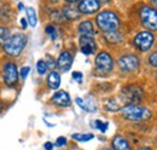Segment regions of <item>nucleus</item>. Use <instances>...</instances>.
<instances>
[{
	"label": "nucleus",
	"instance_id": "obj_1",
	"mask_svg": "<svg viewBox=\"0 0 157 150\" xmlns=\"http://www.w3.org/2000/svg\"><path fill=\"white\" fill-rule=\"evenodd\" d=\"M96 22L98 24V27L106 34V33H113V32H117V28L120 26V21L116 14H114L113 11H103L100 12Z\"/></svg>",
	"mask_w": 157,
	"mask_h": 150
},
{
	"label": "nucleus",
	"instance_id": "obj_2",
	"mask_svg": "<svg viewBox=\"0 0 157 150\" xmlns=\"http://www.w3.org/2000/svg\"><path fill=\"white\" fill-rule=\"evenodd\" d=\"M121 114L124 119L131 120V121H144V120L150 119L151 116V112L149 109L137 105V104H127L122 107Z\"/></svg>",
	"mask_w": 157,
	"mask_h": 150
},
{
	"label": "nucleus",
	"instance_id": "obj_3",
	"mask_svg": "<svg viewBox=\"0 0 157 150\" xmlns=\"http://www.w3.org/2000/svg\"><path fill=\"white\" fill-rule=\"evenodd\" d=\"M27 44V38L23 34H15L9 39V41L4 45V50L5 52L11 57L18 56L21 52L23 51L24 46Z\"/></svg>",
	"mask_w": 157,
	"mask_h": 150
},
{
	"label": "nucleus",
	"instance_id": "obj_4",
	"mask_svg": "<svg viewBox=\"0 0 157 150\" xmlns=\"http://www.w3.org/2000/svg\"><path fill=\"white\" fill-rule=\"evenodd\" d=\"M140 19L141 23L151 30H157V10H155L154 7L145 5L140 9Z\"/></svg>",
	"mask_w": 157,
	"mask_h": 150
},
{
	"label": "nucleus",
	"instance_id": "obj_5",
	"mask_svg": "<svg viewBox=\"0 0 157 150\" xmlns=\"http://www.w3.org/2000/svg\"><path fill=\"white\" fill-rule=\"evenodd\" d=\"M154 41H155V37L149 32H141L134 38V45L141 52L150 50L154 45Z\"/></svg>",
	"mask_w": 157,
	"mask_h": 150
},
{
	"label": "nucleus",
	"instance_id": "obj_6",
	"mask_svg": "<svg viewBox=\"0 0 157 150\" xmlns=\"http://www.w3.org/2000/svg\"><path fill=\"white\" fill-rule=\"evenodd\" d=\"M117 64L118 68L124 73L136 72L139 67V58L136 55H126L118 59Z\"/></svg>",
	"mask_w": 157,
	"mask_h": 150
},
{
	"label": "nucleus",
	"instance_id": "obj_7",
	"mask_svg": "<svg viewBox=\"0 0 157 150\" xmlns=\"http://www.w3.org/2000/svg\"><path fill=\"white\" fill-rule=\"evenodd\" d=\"M96 67H97V70L100 73H109L113 70V67H114V62H113V58L108 53V52H100L96 57Z\"/></svg>",
	"mask_w": 157,
	"mask_h": 150
},
{
	"label": "nucleus",
	"instance_id": "obj_8",
	"mask_svg": "<svg viewBox=\"0 0 157 150\" xmlns=\"http://www.w3.org/2000/svg\"><path fill=\"white\" fill-rule=\"evenodd\" d=\"M122 96L129 104H134L143 99V90L139 86H127L122 90Z\"/></svg>",
	"mask_w": 157,
	"mask_h": 150
},
{
	"label": "nucleus",
	"instance_id": "obj_9",
	"mask_svg": "<svg viewBox=\"0 0 157 150\" xmlns=\"http://www.w3.org/2000/svg\"><path fill=\"white\" fill-rule=\"evenodd\" d=\"M4 80L9 86H13L17 84L18 81V72H17V67L16 64H13L12 62H9L4 65Z\"/></svg>",
	"mask_w": 157,
	"mask_h": 150
},
{
	"label": "nucleus",
	"instance_id": "obj_10",
	"mask_svg": "<svg viewBox=\"0 0 157 150\" xmlns=\"http://www.w3.org/2000/svg\"><path fill=\"white\" fill-rule=\"evenodd\" d=\"M100 7V4L97 0H83L78 2V11L86 15H91L97 12Z\"/></svg>",
	"mask_w": 157,
	"mask_h": 150
},
{
	"label": "nucleus",
	"instance_id": "obj_11",
	"mask_svg": "<svg viewBox=\"0 0 157 150\" xmlns=\"http://www.w3.org/2000/svg\"><path fill=\"white\" fill-rule=\"evenodd\" d=\"M73 64V56L68 51H63L57 59V67L62 72H68Z\"/></svg>",
	"mask_w": 157,
	"mask_h": 150
},
{
	"label": "nucleus",
	"instance_id": "obj_12",
	"mask_svg": "<svg viewBox=\"0 0 157 150\" xmlns=\"http://www.w3.org/2000/svg\"><path fill=\"white\" fill-rule=\"evenodd\" d=\"M80 46H81V51L85 55H92L96 50V41L93 38L80 37Z\"/></svg>",
	"mask_w": 157,
	"mask_h": 150
},
{
	"label": "nucleus",
	"instance_id": "obj_13",
	"mask_svg": "<svg viewBox=\"0 0 157 150\" xmlns=\"http://www.w3.org/2000/svg\"><path fill=\"white\" fill-rule=\"evenodd\" d=\"M52 102H53L56 105L63 107V108H64V107H69L70 103H71L69 94L67 93L65 91H58V92H56V93L52 96Z\"/></svg>",
	"mask_w": 157,
	"mask_h": 150
},
{
	"label": "nucleus",
	"instance_id": "obj_14",
	"mask_svg": "<svg viewBox=\"0 0 157 150\" xmlns=\"http://www.w3.org/2000/svg\"><path fill=\"white\" fill-rule=\"evenodd\" d=\"M113 148H114V150H132L129 143L127 142V139L121 134H117V136L114 137Z\"/></svg>",
	"mask_w": 157,
	"mask_h": 150
},
{
	"label": "nucleus",
	"instance_id": "obj_15",
	"mask_svg": "<svg viewBox=\"0 0 157 150\" xmlns=\"http://www.w3.org/2000/svg\"><path fill=\"white\" fill-rule=\"evenodd\" d=\"M78 33H80V37H94V28H93L92 22H90V21L82 22L78 26Z\"/></svg>",
	"mask_w": 157,
	"mask_h": 150
},
{
	"label": "nucleus",
	"instance_id": "obj_16",
	"mask_svg": "<svg viewBox=\"0 0 157 150\" xmlns=\"http://www.w3.org/2000/svg\"><path fill=\"white\" fill-rule=\"evenodd\" d=\"M47 84H48L50 89L57 90L60 85V75L57 72H51L47 76Z\"/></svg>",
	"mask_w": 157,
	"mask_h": 150
},
{
	"label": "nucleus",
	"instance_id": "obj_17",
	"mask_svg": "<svg viewBox=\"0 0 157 150\" xmlns=\"http://www.w3.org/2000/svg\"><path fill=\"white\" fill-rule=\"evenodd\" d=\"M63 15H64V18H67L68 21H74L80 17V11L73 7H65L63 10Z\"/></svg>",
	"mask_w": 157,
	"mask_h": 150
},
{
	"label": "nucleus",
	"instance_id": "obj_18",
	"mask_svg": "<svg viewBox=\"0 0 157 150\" xmlns=\"http://www.w3.org/2000/svg\"><path fill=\"white\" fill-rule=\"evenodd\" d=\"M76 103H78V107L81 109H83L85 112H96L94 105H92L90 102H87V101H85L82 98H76Z\"/></svg>",
	"mask_w": 157,
	"mask_h": 150
},
{
	"label": "nucleus",
	"instance_id": "obj_19",
	"mask_svg": "<svg viewBox=\"0 0 157 150\" xmlns=\"http://www.w3.org/2000/svg\"><path fill=\"white\" fill-rule=\"evenodd\" d=\"M27 21L29 22V24L32 27H35L36 23H38V19H36V14H35V10L33 7H27Z\"/></svg>",
	"mask_w": 157,
	"mask_h": 150
},
{
	"label": "nucleus",
	"instance_id": "obj_20",
	"mask_svg": "<svg viewBox=\"0 0 157 150\" xmlns=\"http://www.w3.org/2000/svg\"><path fill=\"white\" fill-rule=\"evenodd\" d=\"M10 38V30L7 28L0 27V45H5Z\"/></svg>",
	"mask_w": 157,
	"mask_h": 150
},
{
	"label": "nucleus",
	"instance_id": "obj_21",
	"mask_svg": "<svg viewBox=\"0 0 157 150\" xmlns=\"http://www.w3.org/2000/svg\"><path fill=\"white\" fill-rule=\"evenodd\" d=\"M73 138L76 139L78 142H87V140H91L94 138V136L92 133H87V134H80V133H74L73 134Z\"/></svg>",
	"mask_w": 157,
	"mask_h": 150
},
{
	"label": "nucleus",
	"instance_id": "obj_22",
	"mask_svg": "<svg viewBox=\"0 0 157 150\" xmlns=\"http://www.w3.org/2000/svg\"><path fill=\"white\" fill-rule=\"evenodd\" d=\"M47 69H48V65H47L46 61H44V59H40L39 62L36 63V70H38V73H39L40 75H45V74H46Z\"/></svg>",
	"mask_w": 157,
	"mask_h": 150
},
{
	"label": "nucleus",
	"instance_id": "obj_23",
	"mask_svg": "<svg viewBox=\"0 0 157 150\" xmlns=\"http://www.w3.org/2000/svg\"><path fill=\"white\" fill-rule=\"evenodd\" d=\"M105 37L106 39L109 40V41H111V42H118L121 39H120V35H118L117 32H113V33H106L105 34Z\"/></svg>",
	"mask_w": 157,
	"mask_h": 150
},
{
	"label": "nucleus",
	"instance_id": "obj_24",
	"mask_svg": "<svg viewBox=\"0 0 157 150\" xmlns=\"http://www.w3.org/2000/svg\"><path fill=\"white\" fill-rule=\"evenodd\" d=\"M46 33L51 37V39H56L57 38V32H56V28L55 27H52V26H47L46 27Z\"/></svg>",
	"mask_w": 157,
	"mask_h": 150
},
{
	"label": "nucleus",
	"instance_id": "obj_25",
	"mask_svg": "<svg viewBox=\"0 0 157 150\" xmlns=\"http://www.w3.org/2000/svg\"><path fill=\"white\" fill-rule=\"evenodd\" d=\"M94 124L97 125L96 127L98 128L99 131L105 132L106 130H108V122H101V121H99V120H97V121H94Z\"/></svg>",
	"mask_w": 157,
	"mask_h": 150
},
{
	"label": "nucleus",
	"instance_id": "obj_26",
	"mask_svg": "<svg viewBox=\"0 0 157 150\" xmlns=\"http://www.w3.org/2000/svg\"><path fill=\"white\" fill-rule=\"evenodd\" d=\"M149 63H150L152 67L157 68V51H155L154 53H151V55L149 56Z\"/></svg>",
	"mask_w": 157,
	"mask_h": 150
},
{
	"label": "nucleus",
	"instance_id": "obj_27",
	"mask_svg": "<svg viewBox=\"0 0 157 150\" xmlns=\"http://www.w3.org/2000/svg\"><path fill=\"white\" fill-rule=\"evenodd\" d=\"M29 70H30V68L29 67H24V68H22L21 69V77L22 79H25L28 74H29Z\"/></svg>",
	"mask_w": 157,
	"mask_h": 150
},
{
	"label": "nucleus",
	"instance_id": "obj_28",
	"mask_svg": "<svg viewBox=\"0 0 157 150\" xmlns=\"http://www.w3.org/2000/svg\"><path fill=\"white\" fill-rule=\"evenodd\" d=\"M65 143H67V139L64 137H59L56 140V145L57 147H63V145H65Z\"/></svg>",
	"mask_w": 157,
	"mask_h": 150
},
{
	"label": "nucleus",
	"instance_id": "obj_29",
	"mask_svg": "<svg viewBox=\"0 0 157 150\" xmlns=\"http://www.w3.org/2000/svg\"><path fill=\"white\" fill-rule=\"evenodd\" d=\"M46 58H47V65H48V68H53L55 65H56V62H55V59L52 58L51 56H46Z\"/></svg>",
	"mask_w": 157,
	"mask_h": 150
},
{
	"label": "nucleus",
	"instance_id": "obj_30",
	"mask_svg": "<svg viewBox=\"0 0 157 150\" xmlns=\"http://www.w3.org/2000/svg\"><path fill=\"white\" fill-rule=\"evenodd\" d=\"M73 77H74V80H76L78 82H81V81H82V74H81L80 72H74V73H73Z\"/></svg>",
	"mask_w": 157,
	"mask_h": 150
},
{
	"label": "nucleus",
	"instance_id": "obj_31",
	"mask_svg": "<svg viewBox=\"0 0 157 150\" xmlns=\"http://www.w3.org/2000/svg\"><path fill=\"white\" fill-rule=\"evenodd\" d=\"M44 148H45V150H52L53 149V144L51 142H46L45 145H44Z\"/></svg>",
	"mask_w": 157,
	"mask_h": 150
},
{
	"label": "nucleus",
	"instance_id": "obj_32",
	"mask_svg": "<svg viewBox=\"0 0 157 150\" xmlns=\"http://www.w3.org/2000/svg\"><path fill=\"white\" fill-rule=\"evenodd\" d=\"M21 24H22L23 29H25V28H27V19H25V18H22V19H21Z\"/></svg>",
	"mask_w": 157,
	"mask_h": 150
},
{
	"label": "nucleus",
	"instance_id": "obj_33",
	"mask_svg": "<svg viewBox=\"0 0 157 150\" xmlns=\"http://www.w3.org/2000/svg\"><path fill=\"white\" fill-rule=\"evenodd\" d=\"M138 150H151L150 148H147V147H143V148H139Z\"/></svg>",
	"mask_w": 157,
	"mask_h": 150
},
{
	"label": "nucleus",
	"instance_id": "obj_34",
	"mask_svg": "<svg viewBox=\"0 0 157 150\" xmlns=\"http://www.w3.org/2000/svg\"><path fill=\"white\" fill-rule=\"evenodd\" d=\"M18 7H20V9H23L24 6H23V4H18Z\"/></svg>",
	"mask_w": 157,
	"mask_h": 150
},
{
	"label": "nucleus",
	"instance_id": "obj_35",
	"mask_svg": "<svg viewBox=\"0 0 157 150\" xmlns=\"http://www.w3.org/2000/svg\"><path fill=\"white\" fill-rule=\"evenodd\" d=\"M151 4H152V5H155V6H157V1H152Z\"/></svg>",
	"mask_w": 157,
	"mask_h": 150
},
{
	"label": "nucleus",
	"instance_id": "obj_36",
	"mask_svg": "<svg viewBox=\"0 0 157 150\" xmlns=\"http://www.w3.org/2000/svg\"><path fill=\"white\" fill-rule=\"evenodd\" d=\"M104 150H109V149H104Z\"/></svg>",
	"mask_w": 157,
	"mask_h": 150
}]
</instances>
